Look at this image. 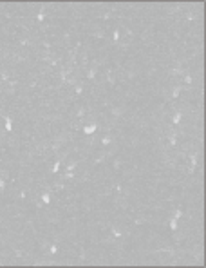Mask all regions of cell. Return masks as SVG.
Returning a JSON list of instances; mask_svg holds the SVG:
<instances>
[{"instance_id":"14","label":"cell","mask_w":206,"mask_h":268,"mask_svg":"<svg viewBox=\"0 0 206 268\" xmlns=\"http://www.w3.org/2000/svg\"><path fill=\"white\" fill-rule=\"evenodd\" d=\"M49 254H51V256H56V254H58V246H56V245H51Z\"/></svg>"},{"instance_id":"9","label":"cell","mask_w":206,"mask_h":268,"mask_svg":"<svg viewBox=\"0 0 206 268\" xmlns=\"http://www.w3.org/2000/svg\"><path fill=\"white\" fill-rule=\"evenodd\" d=\"M110 143H112V136L110 134H105L101 138V147H108Z\"/></svg>"},{"instance_id":"5","label":"cell","mask_w":206,"mask_h":268,"mask_svg":"<svg viewBox=\"0 0 206 268\" xmlns=\"http://www.w3.org/2000/svg\"><path fill=\"white\" fill-rule=\"evenodd\" d=\"M96 129H98V123H91V125H85L83 127V132L87 136H92V132H96Z\"/></svg>"},{"instance_id":"7","label":"cell","mask_w":206,"mask_h":268,"mask_svg":"<svg viewBox=\"0 0 206 268\" xmlns=\"http://www.w3.org/2000/svg\"><path fill=\"white\" fill-rule=\"evenodd\" d=\"M74 94H76V96H81V94H83V83H81V82H76V83H74Z\"/></svg>"},{"instance_id":"13","label":"cell","mask_w":206,"mask_h":268,"mask_svg":"<svg viewBox=\"0 0 206 268\" xmlns=\"http://www.w3.org/2000/svg\"><path fill=\"white\" fill-rule=\"evenodd\" d=\"M170 230H173V232L177 230V219H175V218H172L170 219Z\"/></svg>"},{"instance_id":"11","label":"cell","mask_w":206,"mask_h":268,"mask_svg":"<svg viewBox=\"0 0 206 268\" xmlns=\"http://www.w3.org/2000/svg\"><path fill=\"white\" fill-rule=\"evenodd\" d=\"M112 167H114L116 170H119V169L123 167V159H121V158H114V159H112Z\"/></svg>"},{"instance_id":"15","label":"cell","mask_w":206,"mask_h":268,"mask_svg":"<svg viewBox=\"0 0 206 268\" xmlns=\"http://www.w3.org/2000/svg\"><path fill=\"white\" fill-rule=\"evenodd\" d=\"M112 38H114V42H118V40H119V29H118V27L112 31Z\"/></svg>"},{"instance_id":"12","label":"cell","mask_w":206,"mask_h":268,"mask_svg":"<svg viewBox=\"0 0 206 268\" xmlns=\"http://www.w3.org/2000/svg\"><path fill=\"white\" fill-rule=\"evenodd\" d=\"M60 163H62V159H60V158H58V159H56V161H54V165H53V174H56V172H58V170H60Z\"/></svg>"},{"instance_id":"1","label":"cell","mask_w":206,"mask_h":268,"mask_svg":"<svg viewBox=\"0 0 206 268\" xmlns=\"http://www.w3.org/2000/svg\"><path fill=\"white\" fill-rule=\"evenodd\" d=\"M125 111H127V107H125V105H116V107H112V109H110V113H112V116H114V118H121V116L125 114Z\"/></svg>"},{"instance_id":"3","label":"cell","mask_w":206,"mask_h":268,"mask_svg":"<svg viewBox=\"0 0 206 268\" xmlns=\"http://www.w3.org/2000/svg\"><path fill=\"white\" fill-rule=\"evenodd\" d=\"M181 118H183V111H181V109H177V111L172 114V125H173V127H177V125L181 123Z\"/></svg>"},{"instance_id":"6","label":"cell","mask_w":206,"mask_h":268,"mask_svg":"<svg viewBox=\"0 0 206 268\" xmlns=\"http://www.w3.org/2000/svg\"><path fill=\"white\" fill-rule=\"evenodd\" d=\"M107 151H103V152H98V156H96V158H94V161H92V163H94V165H100V163H101L103 159H105V158H107Z\"/></svg>"},{"instance_id":"10","label":"cell","mask_w":206,"mask_h":268,"mask_svg":"<svg viewBox=\"0 0 206 268\" xmlns=\"http://www.w3.org/2000/svg\"><path fill=\"white\" fill-rule=\"evenodd\" d=\"M4 121H5V131L11 132V131H13V120H11L9 116H4Z\"/></svg>"},{"instance_id":"2","label":"cell","mask_w":206,"mask_h":268,"mask_svg":"<svg viewBox=\"0 0 206 268\" xmlns=\"http://www.w3.org/2000/svg\"><path fill=\"white\" fill-rule=\"evenodd\" d=\"M107 82H108V85L110 87H114L116 85V73H114V69H107Z\"/></svg>"},{"instance_id":"8","label":"cell","mask_w":206,"mask_h":268,"mask_svg":"<svg viewBox=\"0 0 206 268\" xmlns=\"http://www.w3.org/2000/svg\"><path fill=\"white\" fill-rule=\"evenodd\" d=\"M42 201H43V205H49V203H51V190L42 192Z\"/></svg>"},{"instance_id":"4","label":"cell","mask_w":206,"mask_h":268,"mask_svg":"<svg viewBox=\"0 0 206 268\" xmlns=\"http://www.w3.org/2000/svg\"><path fill=\"white\" fill-rule=\"evenodd\" d=\"M181 92H183V85H175V87H172V91H170V98H172V100H177Z\"/></svg>"}]
</instances>
